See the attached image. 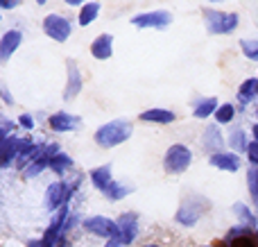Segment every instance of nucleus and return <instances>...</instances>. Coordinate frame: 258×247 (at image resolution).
I'll return each instance as SVG.
<instances>
[{
  "label": "nucleus",
  "instance_id": "4c0bfd02",
  "mask_svg": "<svg viewBox=\"0 0 258 247\" xmlns=\"http://www.w3.org/2000/svg\"><path fill=\"white\" fill-rule=\"evenodd\" d=\"M213 247H215V245H213Z\"/></svg>",
  "mask_w": 258,
  "mask_h": 247
},
{
  "label": "nucleus",
  "instance_id": "bb28decb",
  "mask_svg": "<svg viewBox=\"0 0 258 247\" xmlns=\"http://www.w3.org/2000/svg\"><path fill=\"white\" fill-rule=\"evenodd\" d=\"M229 143H231L233 150H238V152H242V150H247V141H245V132L242 130H233L231 136H229Z\"/></svg>",
  "mask_w": 258,
  "mask_h": 247
},
{
  "label": "nucleus",
  "instance_id": "6e6552de",
  "mask_svg": "<svg viewBox=\"0 0 258 247\" xmlns=\"http://www.w3.org/2000/svg\"><path fill=\"white\" fill-rule=\"evenodd\" d=\"M84 229L93 236H100V238H118V225L113 220L104 216H93V218H86L84 220Z\"/></svg>",
  "mask_w": 258,
  "mask_h": 247
},
{
  "label": "nucleus",
  "instance_id": "dca6fc26",
  "mask_svg": "<svg viewBox=\"0 0 258 247\" xmlns=\"http://www.w3.org/2000/svg\"><path fill=\"white\" fill-rule=\"evenodd\" d=\"M211 166L220 168V170H227V172H236L240 168V157L231 152H213L211 154Z\"/></svg>",
  "mask_w": 258,
  "mask_h": 247
},
{
  "label": "nucleus",
  "instance_id": "393cba45",
  "mask_svg": "<svg viewBox=\"0 0 258 247\" xmlns=\"http://www.w3.org/2000/svg\"><path fill=\"white\" fill-rule=\"evenodd\" d=\"M233 116H236V107H233L231 102H229V104H220L218 111H215V120H218L220 125H227V122H231Z\"/></svg>",
  "mask_w": 258,
  "mask_h": 247
},
{
  "label": "nucleus",
  "instance_id": "f257e3e1",
  "mask_svg": "<svg viewBox=\"0 0 258 247\" xmlns=\"http://www.w3.org/2000/svg\"><path fill=\"white\" fill-rule=\"evenodd\" d=\"M91 181H93V186L100 191V193H104L111 202H118V200H122L125 195L132 193V189L129 186H122L118 184V181H113L111 177V166H100V168H93V170L89 172Z\"/></svg>",
  "mask_w": 258,
  "mask_h": 247
},
{
  "label": "nucleus",
  "instance_id": "f8f14e48",
  "mask_svg": "<svg viewBox=\"0 0 258 247\" xmlns=\"http://www.w3.org/2000/svg\"><path fill=\"white\" fill-rule=\"evenodd\" d=\"M224 245L227 247H258V238L249 234L245 227H233L224 236Z\"/></svg>",
  "mask_w": 258,
  "mask_h": 247
},
{
  "label": "nucleus",
  "instance_id": "c9c22d12",
  "mask_svg": "<svg viewBox=\"0 0 258 247\" xmlns=\"http://www.w3.org/2000/svg\"><path fill=\"white\" fill-rule=\"evenodd\" d=\"M54 247H66V236H63V238H61V240H59V243H57V245H54Z\"/></svg>",
  "mask_w": 258,
  "mask_h": 247
},
{
  "label": "nucleus",
  "instance_id": "f704fd0d",
  "mask_svg": "<svg viewBox=\"0 0 258 247\" xmlns=\"http://www.w3.org/2000/svg\"><path fill=\"white\" fill-rule=\"evenodd\" d=\"M251 134H254V141H256V143H258V122H256V125H254V127H251Z\"/></svg>",
  "mask_w": 258,
  "mask_h": 247
},
{
  "label": "nucleus",
  "instance_id": "4be33fe9",
  "mask_svg": "<svg viewBox=\"0 0 258 247\" xmlns=\"http://www.w3.org/2000/svg\"><path fill=\"white\" fill-rule=\"evenodd\" d=\"M258 95V80L256 77H249V80H245L240 84V89H238V100H240L242 104L251 102Z\"/></svg>",
  "mask_w": 258,
  "mask_h": 247
},
{
  "label": "nucleus",
  "instance_id": "9d476101",
  "mask_svg": "<svg viewBox=\"0 0 258 247\" xmlns=\"http://www.w3.org/2000/svg\"><path fill=\"white\" fill-rule=\"evenodd\" d=\"M116 225H118V240H120V245H132L138 236V216L132 211L122 213Z\"/></svg>",
  "mask_w": 258,
  "mask_h": 247
},
{
  "label": "nucleus",
  "instance_id": "2eb2a0df",
  "mask_svg": "<svg viewBox=\"0 0 258 247\" xmlns=\"http://www.w3.org/2000/svg\"><path fill=\"white\" fill-rule=\"evenodd\" d=\"M48 125L52 132H73L77 125H80V118L68 113V111H57L48 118Z\"/></svg>",
  "mask_w": 258,
  "mask_h": 247
},
{
  "label": "nucleus",
  "instance_id": "c756f323",
  "mask_svg": "<svg viewBox=\"0 0 258 247\" xmlns=\"http://www.w3.org/2000/svg\"><path fill=\"white\" fill-rule=\"evenodd\" d=\"M18 125L25 127V130H34V118H32L30 113H21V116H18Z\"/></svg>",
  "mask_w": 258,
  "mask_h": 247
},
{
  "label": "nucleus",
  "instance_id": "a878e982",
  "mask_svg": "<svg viewBox=\"0 0 258 247\" xmlns=\"http://www.w3.org/2000/svg\"><path fill=\"white\" fill-rule=\"evenodd\" d=\"M247 186H249V193L254 198V202L258 204V166H251L247 172Z\"/></svg>",
  "mask_w": 258,
  "mask_h": 247
},
{
  "label": "nucleus",
  "instance_id": "6ab92c4d",
  "mask_svg": "<svg viewBox=\"0 0 258 247\" xmlns=\"http://www.w3.org/2000/svg\"><path fill=\"white\" fill-rule=\"evenodd\" d=\"M174 111H170V109H147V111L141 113V120L143 122H156V125H170V122H174Z\"/></svg>",
  "mask_w": 258,
  "mask_h": 247
},
{
  "label": "nucleus",
  "instance_id": "ddd939ff",
  "mask_svg": "<svg viewBox=\"0 0 258 247\" xmlns=\"http://www.w3.org/2000/svg\"><path fill=\"white\" fill-rule=\"evenodd\" d=\"M23 41V34L18 30H7L3 36H0V61H7L14 52L18 50Z\"/></svg>",
  "mask_w": 258,
  "mask_h": 247
},
{
  "label": "nucleus",
  "instance_id": "cd10ccee",
  "mask_svg": "<svg viewBox=\"0 0 258 247\" xmlns=\"http://www.w3.org/2000/svg\"><path fill=\"white\" fill-rule=\"evenodd\" d=\"M240 48H242V52H245L247 59H251V61H258V41L242 39L240 41Z\"/></svg>",
  "mask_w": 258,
  "mask_h": 247
},
{
  "label": "nucleus",
  "instance_id": "72a5a7b5",
  "mask_svg": "<svg viewBox=\"0 0 258 247\" xmlns=\"http://www.w3.org/2000/svg\"><path fill=\"white\" fill-rule=\"evenodd\" d=\"M104 247H122V245H120V240L118 238H111V240H107V245Z\"/></svg>",
  "mask_w": 258,
  "mask_h": 247
},
{
  "label": "nucleus",
  "instance_id": "7c9ffc66",
  "mask_svg": "<svg viewBox=\"0 0 258 247\" xmlns=\"http://www.w3.org/2000/svg\"><path fill=\"white\" fill-rule=\"evenodd\" d=\"M247 154H249L251 166H258V143H256V141L247 145Z\"/></svg>",
  "mask_w": 258,
  "mask_h": 247
},
{
  "label": "nucleus",
  "instance_id": "2f4dec72",
  "mask_svg": "<svg viewBox=\"0 0 258 247\" xmlns=\"http://www.w3.org/2000/svg\"><path fill=\"white\" fill-rule=\"evenodd\" d=\"M0 98L5 100V102L7 104H14V98H12V93H9L7 89H5V86H0Z\"/></svg>",
  "mask_w": 258,
  "mask_h": 247
},
{
  "label": "nucleus",
  "instance_id": "aec40b11",
  "mask_svg": "<svg viewBox=\"0 0 258 247\" xmlns=\"http://www.w3.org/2000/svg\"><path fill=\"white\" fill-rule=\"evenodd\" d=\"M202 145H204L206 150H220L224 145V139L222 134H220V127L215 125H209L204 132V136H202Z\"/></svg>",
  "mask_w": 258,
  "mask_h": 247
},
{
  "label": "nucleus",
  "instance_id": "e433bc0d",
  "mask_svg": "<svg viewBox=\"0 0 258 247\" xmlns=\"http://www.w3.org/2000/svg\"><path fill=\"white\" fill-rule=\"evenodd\" d=\"M145 247H161V245H156V243H150V245H145Z\"/></svg>",
  "mask_w": 258,
  "mask_h": 247
},
{
  "label": "nucleus",
  "instance_id": "412c9836",
  "mask_svg": "<svg viewBox=\"0 0 258 247\" xmlns=\"http://www.w3.org/2000/svg\"><path fill=\"white\" fill-rule=\"evenodd\" d=\"M218 98H202L195 102V107H192V113H195L197 118H209L213 116L215 111H218Z\"/></svg>",
  "mask_w": 258,
  "mask_h": 247
},
{
  "label": "nucleus",
  "instance_id": "7ed1b4c3",
  "mask_svg": "<svg viewBox=\"0 0 258 247\" xmlns=\"http://www.w3.org/2000/svg\"><path fill=\"white\" fill-rule=\"evenodd\" d=\"M211 209L209 200L206 198H188L181 202V207L177 209V222L183 227H192L197 220H200L202 216H204L206 211Z\"/></svg>",
  "mask_w": 258,
  "mask_h": 247
},
{
  "label": "nucleus",
  "instance_id": "b1692460",
  "mask_svg": "<svg viewBox=\"0 0 258 247\" xmlns=\"http://www.w3.org/2000/svg\"><path fill=\"white\" fill-rule=\"evenodd\" d=\"M71 168H73V159L68 157V154H63V152L54 154V157L50 159V170L57 172V175H66Z\"/></svg>",
  "mask_w": 258,
  "mask_h": 247
},
{
  "label": "nucleus",
  "instance_id": "473e14b6",
  "mask_svg": "<svg viewBox=\"0 0 258 247\" xmlns=\"http://www.w3.org/2000/svg\"><path fill=\"white\" fill-rule=\"evenodd\" d=\"M14 7H18L16 0H0V9H14Z\"/></svg>",
  "mask_w": 258,
  "mask_h": 247
},
{
  "label": "nucleus",
  "instance_id": "9b49d317",
  "mask_svg": "<svg viewBox=\"0 0 258 247\" xmlns=\"http://www.w3.org/2000/svg\"><path fill=\"white\" fill-rule=\"evenodd\" d=\"M61 150H59V145L57 143H48V145H43V152L39 154V157L34 159V161L30 163V166L25 168V177H36V175H41V172L45 170V168H50V159L54 157V154H59Z\"/></svg>",
  "mask_w": 258,
  "mask_h": 247
},
{
  "label": "nucleus",
  "instance_id": "0eeeda50",
  "mask_svg": "<svg viewBox=\"0 0 258 247\" xmlns=\"http://www.w3.org/2000/svg\"><path fill=\"white\" fill-rule=\"evenodd\" d=\"M43 32L52 41L63 43V41H68V36H71L73 25H71V21H68V18L59 16V14H50V16L43 18Z\"/></svg>",
  "mask_w": 258,
  "mask_h": 247
},
{
  "label": "nucleus",
  "instance_id": "39448f33",
  "mask_svg": "<svg viewBox=\"0 0 258 247\" xmlns=\"http://www.w3.org/2000/svg\"><path fill=\"white\" fill-rule=\"evenodd\" d=\"M192 163V152L183 143H174L168 148L163 157V168L170 175H179V172L188 170V166Z\"/></svg>",
  "mask_w": 258,
  "mask_h": 247
},
{
  "label": "nucleus",
  "instance_id": "20e7f679",
  "mask_svg": "<svg viewBox=\"0 0 258 247\" xmlns=\"http://www.w3.org/2000/svg\"><path fill=\"white\" fill-rule=\"evenodd\" d=\"M77 186H80V179L73 186L68 184V181H52V184L48 186V191H45V207H48L50 211H59L61 207H68V202H71L73 193L77 191Z\"/></svg>",
  "mask_w": 258,
  "mask_h": 247
},
{
  "label": "nucleus",
  "instance_id": "423d86ee",
  "mask_svg": "<svg viewBox=\"0 0 258 247\" xmlns=\"http://www.w3.org/2000/svg\"><path fill=\"white\" fill-rule=\"evenodd\" d=\"M206 16V27H209L211 34H229V32H233L238 27V23H240V18H238V14H227V12H211V9H206L204 12Z\"/></svg>",
  "mask_w": 258,
  "mask_h": 247
},
{
  "label": "nucleus",
  "instance_id": "f03ea898",
  "mask_svg": "<svg viewBox=\"0 0 258 247\" xmlns=\"http://www.w3.org/2000/svg\"><path fill=\"white\" fill-rule=\"evenodd\" d=\"M132 136V122L129 120H111L107 125L98 127L95 132V143L102 148H116V145L125 143Z\"/></svg>",
  "mask_w": 258,
  "mask_h": 247
},
{
  "label": "nucleus",
  "instance_id": "a211bd4d",
  "mask_svg": "<svg viewBox=\"0 0 258 247\" xmlns=\"http://www.w3.org/2000/svg\"><path fill=\"white\" fill-rule=\"evenodd\" d=\"M91 54H93L95 59H100V61L109 59L113 54V36L111 34H100L98 39L91 43Z\"/></svg>",
  "mask_w": 258,
  "mask_h": 247
},
{
  "label": "nucleus",
  "instance_id": "1a4fd4ad",
  "mask_svg": "<svg viewBox=\"0 0 258 247\" xmlns=\"http://www.w3.org/2000/svg\"><path fill=\"white\" fill-rule=\"evenodd\" d=\"M172 23V14L165 9H156V12H147V14H138L132 18V25L136 27H154V30H163Z\"/></svg>",
  "mask_w": 258,
  "mask_h": 247
},
{
  "label": "nucleus",
  "instance_id": "4468645a",
  "mask_svg": "<svg viewBox=\"0 0 258 247\" xmlns=\"http://www.w3.org/2000/svg\"><path fill=\"white\" fill-rule=\"evenodd\" d=\"M66 66H68V82H66L63 100H73V98H77L80 91H82V73H80V68H77V64L73 61V59H68Z\"/></svg>",
  "mask_w": 258,
  "mask_h": 247
},
{
  "label": "nucleus",
  "instance_id": "f3484780",
  "mask_svg": "<svg viewBox=\"0 0 258 247\" xmlns=\"http://www.w3.org/2000/svg\"><path fill=\"white\" fill-rule=\"evenodd\" d=\"M23 148V139H16V136H9L3 145H0V166H9L12 161H16L18 152Z\"/></svg>",
  "mask_w": 258,
  "mask_h": 247
},
{
  "label": "nucleus",
  "instance_id": "c85d7f7f",
  "mask_svg": "<svg viewBox=\"0 0 258 247\" xmlns=\"http://www.w3.org/2000/svg\"><path fill=\"white\" fill-rule=\"evenodd\" d=\"M233 211H236L238 216H240L249 227H256V218H254V213H251L249 209L245 207V204H236V207H233Z\"/></svg>",
  "mask_w": 258,
  "mask_h": 247
},
{
  "label": "nucleus",
  "instance_id": "5701e85b",
  "mask_svg": "<svg viewBox=\"0 0 258 247\" xmlns=\"http://www.w3.org/2000/svg\"><path fill=\"white\" fill-rule=\"evenodd\" d=\"M98 14H100V3H86V5H82V9H80V25L82 27H86V25H91V23L98 18Z\"/></svg>",
  "mask_w": 258,
  "mask_h": 247
}]
</instances>
